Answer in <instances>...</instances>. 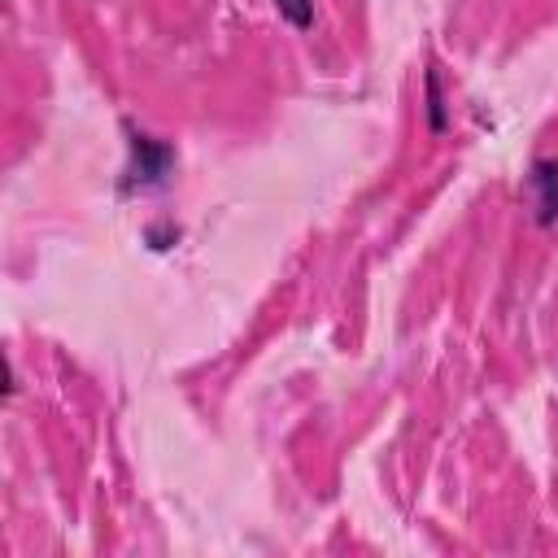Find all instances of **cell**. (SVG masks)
<instances>
[{
    "instance_id": "obj_1",
    "label": "cell",
    "mask_w": 558,
    "mask_h": 558,
    "mask_svg": "<svg viewBox=\"0 0 558 558\" xmlns=\"http://www.w3.org/2000/svg\"><path fill=\"white\" fill-rule=\"evenodd\" d=\"M131 148V161H126V174H122V192H148V187H161L174 170V148L148 131H131L126 140Z\"/></svg>"
},
{
    "instance_id": "obj_2",
    "label": "cell",
    "mask_w": 558,
    "mask_h": 558,
    "mask_svg": "<svg viewBox=\"0 0 558 558\" xmlns=\"http://www.w3.org/2000/svg\"><path fill=\"white\" fill-rule=\"evenodd\" d=\"M527 205H532V218L536 227H554L558 222V157H536L527 166Z\"/></svg>"
},
{
    "instance_id": "obj_3",
    "label": "cell",
    "mask_w": 558,
    "mask_h": 558,
    "mask_svg": "<svg viewBox=\"0 0 558 558\" xmlns=\"http://www.w3.org/2000/svg\"><path fill=\"white\" fill-rule=\"evenodd\" d=\"M275 9H279V17H283L292 31H310V26L318 22V4H314V0H275Z\"/></svg>"
},
{
    "instance_id": "obj_4",
    "label": "cell",
    "mask_w": 558,
    "mask_h": 558,
    "mask_svg": "<svg viewBox=\"0 0 558 558\" xmlns=\"http://www.w3.org/2000/svg\"><path fill=\"white\" fill-rule=\"evenodd\" d=\"M427 118H432V131H445V105H440V78H436V70H427Z\"/></svg>"
},
{
    "instance_id": "obj_5",
    "label": "cell",
    "mask_w": 558,
    "mask_h": 558,
    "mask_svg": "<svg viewBox=\"0 0 558 558\" xmlns=\"http://www.w3.org/2000/svg\"><path fill=\"white\" fill-rule=\"evenodd\" d=\"M144 240H148L153 248H170V244L179 240V227H148V231H144Z\"/></svg>"
}]
</instances>
